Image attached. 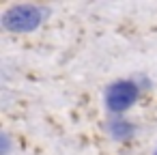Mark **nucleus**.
Returning a JSON list of instances; mask_svg holds the SVG:
<instances>
[{
    "mask_svg": "<svg viewBox=\"0 0 157 155\" xmlns=\"http://www.w3.org/2000/svg\"><path fill=\"white\" fill-rule=\"evenodd\" d=\"M48 17V9L39 7V5H11L0 22H2V28L15 35H26V33H35Z\"/></svg>",
    "mask_w": 157,
    "mask_h": 155,
    "instance_id": "f257e3e1",
    "label": "nucleus"
},
{
    "mask_svg": "<svg viewBox=\"0 0 157 155\" xmlns=\"http://www.w3.org/2000/svg\"><path fill=\"white\" fill-rule=\"evenodd\" d=\"M140 97V84L133 80H116L112 84L105 86L103 93V103L105 110L112 116H121L123 112H127Z\"/></svg>",
    "mask_w": 157,
    "mask_h": 155,
    "instance_id": "f03ea898",
    "label": "nucleus"
},
{
    "mask_svg": "<svg viewBox=\"0 0 157 155\" xmlns=\"http://www.w3.org/2000/svg\"><path fill=\"white\" fill-rule=\"evenodd\" d=\"M105 129H108V134H110L114 140H129V138H133V134H136V125L129 123V121L123 118V116H112V118L105 123Z\"/></svg>",
    "mask_w": 157,
    "mask_h": 155,
    "instance_id": "7ed1b4c3",
    "label": "nucleus"
},
{
    "mask_svg": "<svg viewBox=\"0 0 157 155\" xmlns=\"http://www.w3.org/2000/svg\"><path fill=\"white\" fill-rule=\"evenodd\" d=\"M0 142H2V151H0V153L7 155V153H9V136H7V134H2V136H0Z\"/></svg>",
    "mask_w": 157,
    "mask_h": 155,
    "instance_id": "20e7f679",
    "label": "nucleus"
},
{
    "mask_svg": "<svg viewBox=\"0 0 157 155\" xmlns=\"http://www.w3.org/2000/svg\"><path fill=\"white\" fill-rule=\"evenodd\" d=\"M153 155H157V149H155V153H153Z\"/></svg>",
    "mask_w": 157,
    "mask_h": 155,
    "instance_id": "39448f33",
    "label": "nucleus"
}]
</instances>
